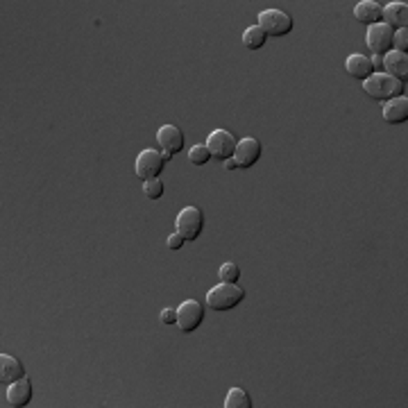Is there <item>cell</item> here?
<instances>
[{
	"label": "cell",
	"instance_id": "23",
	"mask_svg": "<svg viewBox=\"0 0 408 408\" xmlns=\"http://www.w3.org/2000/svg\"><path fill=\"white\" fill-rule=\"evenodd\" d=\"M392 51L406 55V51H408V28L394 30V34H392Z\"/></svg>",
	"mask_w": 408,
	"mask_h": 408
},
{
	"label": "cell",
	"instance_id": "19",
	"mask_svg": "<svg viewBox=\"0 0 408 408\" xmlns=\"http://www.w3.org/2000/svg\"><path fill=\"white\" fill-rule=\"evenodd\" d=\"M225 408H252V399L243 388H231L225 397Z\"/></svg>",
	"mask_w": 408,
	"mask_h": 408
},
{
	"label": "cell",
	"instance_id": "21",
	"mask_svg": "<svg viewBox=\"0 0 408 408\" xmlns=\"http://www.w3.org/2000/svg\"><path fill=\"white\" fill-rule=\"evenodd\" d=\"M209 159H211V155H209V150H206V145H202V143H197V145H193L191 150H189V162L193 164V166H206L209 164Z\"/></svg>",
	"mask_w": 408,
	"mask_h": 408
},
{
	"label": "cell",
	"instance_id": "3",
	"mask_svg": "<svg viewBox=\"0 0 408 408\" xmlns=\"http://www.w3.org/2000/svg\"><path fill=\"white\" fill-rule=\"evenodd\" d=\"M256 26L266 32V36H286L293 32V19L283 9H266L258 14Z\"/></svg>",
	"mask_w": 408,
	"mask_h": 408
},
{
	"label": "cell",
	"instance_id": "15",
	"mask_svg": "<svg viewBox=\"0 0 408 408\" xmlns=\"http://www.w3.org/2000/svg\"><path fill=\"white\" fill-rule=\"evenodd\" d=\"M23 377H26V367H23L19 358L9 354H0V383L9 386V383H14Z\"/></svg>",
	"mask_w": 408,
	"mask_h": 408
},
{
	"label": "cell",
	"instance_id": "18",
	"mask_svg": "<svg viewBox=\"0 0 408 408\" xmlns=\"http://www.w3.org/2000/svg\"><path fill=\"white\" fill-rule=\"evenodd\" d=\"M243 43H245L247 51H261V48L268 43V36L258 26H252L243 32Z\"/></svg>",
	"mask_w": 408,
	"mask_h": 408
},
{
	"label": "cell",
	"instance_id": "26",
	"mask_svg": "<svg viewBox=\"0 0 408 408\" xmlns=\"http://www.w3.org/2000/svg\"><path fill=\"white\" fill-rule=\"evenodd\" d=\"M225 166H227V170H236V162H234V159H229V162H225Z\"/></svg>",
	"mask_w": 408,
	"mask_h": 408
},
{
	"label": "cell",
	"instance_id": "16",
	"mask_svg": "<svg viewBox=\"0 0 408 408\" xmlns=\"http://www.w3.org/2000/svg\"><path fill=\"white\" fill-rule=\"evenodd\" d=\"M354 16L358 23H365V26H377V23L383 21V7L377 0H361L354 7Z\"/></svg>",
	"mask_w": 408,
	"mask_h": 408
},
{
	"label": "cell",
	"instance_id": "25",
	"mask_svg": "<svg viewBox=\"0 0 408 408\" xmlns=\"http://www.w3.org/2000/svg\"><path fill=\"white\" fill-rule=\"evenodd\" d=\"M162 323L166 327L177 325V308H164V311H162Z\"/></svg>",
	"mask_w": 408,
	"mask_h": 408
},
{
	"label": "cell",
	"instance_id": "13",
	"mask_svg": "<svg viewBox=\"0 0 408 408\" xmlns=\"http://www.w3.org/2000/svg\"><path fill=\"white\" fill-rule=\"evenodd\" d=\"M381 66L386 68L383 70L386 75L399 80V82H406V78H408V55L390 51L388 55L381 57Z\"/></svg>",
	"mask_w": 408,
	"mask_h": 408
},
{
	"label": "cell",
	"instance_id": "9",
	"mask_svg": "<svg viewBox=\"0 0 408 408\" xmlns=\"http://www.w3.org/2000/svg\"><path fill=\"white\" fill-rule=\"evenodd\" d=\"M261 152H263L261 143H258L256 139H252V136L241 139L239 145H236V152H234V162H236V168H241V170L252 168L258 162V159H261Z\"/></svg>",
	"mask_w": 408,
	"mask_h": 408
},
{
	"label": "cell",
	"instance_id": "5",
	"mask_svg": "<svg viewBox=\"0 0 408 408\" xmlns=\"http://www.w3.org/2000/svg\"><path fill=\"white\" fill-rule=\"evenodd\" d=\"M204 145H206L209 155H211V159H216V162H229V159H234L239 141L234 139V134L227 130H214L206 136Z\"/></svg>",
	"mask_w": 408,
	"mask_h": 408
},
{
	"label": "cell",
	"instance_id": "17",
	"mask_svg": "<svg viewBox=\"0 0 408 408\" xmlns=\"http://www.w3.org/2000/svg\"><path fill=\"white\" fill-rule=\"evenodd\" d=\"M383 21H386V26L392 30L408 28V5L402 3V0L388 3L386 7H383Z\"/></svg>",
	"mask_w": 408,
	"mask_h": 408
},
{
	"label": "cell",
	"instance_id": "7",
	"mask_svg": "<svg viewBox=\"0 0 408 408\" xmlns=\"http://www.w3.org/2000/svg\"><path fill=\"white\" fill-rule=\"evenodd\" d=\"M204 323V304H200L197 300H187L182 302L177 308V327L184 333H193L200 329V325Z\"/></svg>",
	"mask_w": 408,
	"mask_h": 408
},
{
	"label": "cell",
	"instance_id": "6",
	"mask_svg": "<svg viewBox=\"0 0 408 408\" xmlns=\"http://www.w3.org/2000/svg\"><path fill=\"white\" fill-rule=\"evenodd\" d=\"M134 166H136V175H139L143 182L159 179V175H162L166 168V159H164V152L147 147V150H143L139 157H136Z\"/></svg>",
	"mask_w": 408,
	"mask_h": 408
},
{
	"label": "cell",
	"instance_id": "4",
	"mask_svg": "<svg viewBox=\"0 0 408 408\" xmlns=\"http://www.w3.org/2000/svg\"><path fill=\"white\" fill-rule=\"evenodd\" d=\"M175 225H177V231L184 236V241L193 243L200 239L204 231V214L197 206H184L177 214Z\"/></svg>",
	"mask_w": 408,
	"mask_h": 408
},
{
	"label": "cell",
	"instance_id": "24",
	"mask_svg": "<svg viewBox=\"0 0 408 408\" xmlns=\"http://www.w3.org/2000/svg\"><path fill=\"white\" fill-rule=\"evenodd\" d=\"M184 243H187V241H184V236H182V234L179 231H175V234H170V236H168V241H166V245H168V250H182V247H184Z\"/></svg>",
	"mask_w": 408,
	"mask_h": 408
},
{
	"label": "cell",
	"instance_id": "12",
	"mask_svg": "<svg viewBox=\"0 0 408 408\" xmlns=\"http://www.w3.org/2000/svg\"><path fill=\"white\" fill-rule=\"evenodd\" d=\"M345 70L350 73V78L358 80V82H365L370 75H375V64H372V57L361 55V53H354L347 57L345 61Z\"/></svg>",
	"mask_w": 408,
	"mask_h": 408
},
{
	"label": "cell",
	"instance_id": "14",
	"mask_svg": "<svg viewBox=\"0 0 408 408\" xmlns=\"http://www.w3.org/2000/svg\"><path fill=\"white\" fill-rule=\"evenodd\" d=\"M383 120L388 125H402V122L408 120V98L399 95L392 98V100L383 103Z\"/></svg>",
	"mask_w": 408,
	"mask_h": 408
},
{
	"label": "cell",
	"instance_id": "8",
	"mask_svg": "<svg viewBox=\"0 0 408 408\" xmlns=\"http://www.w3.org/2000/svg\"><path fill=\"white\" fill-rule=\"evenodd\" d=\"M392 34H394V30L388 28L386 23H377V26L367 28L365 43L370 51L375 53V57H383L392 51Z\"/></svg>",
	"mask_w": 408,
	"mask_h": 408
},
{
	"label": "cell",
	"instance_id": "10",
	"mask_svg": "<svg viewBox=\"0 0 408 408\" xmlns=\"http://www.w3.org/2000/svg\"><path fill=\"white\" fill-rule=\"evenodd\" d=\"M157 143L164 152L175 157L177 152L184 150V132L177 125H164L157 132Z\"/></svg>",
	"mask_w": 408,
	"mask_h": 408
},
{
	"label": "cell",
	"instance_id": "11",
	"mask_svg": "<svg viewBox=\"0 0 408 408\" xmlns=\"http://www.w3.org/2000/svg\"><path fill=\"white\" fill-rule=\"evenodd\" d=\"M5 399L9 408H23V406H28L32 402V383L30 379H19L14 383H9L7 386V392H5Z\"/></svg>",
	"mask_w": 408,
	"mask_h": 408
},
{
	"label": "cell",
	"instance_id": "22",
	"mask_svg": "<svg viewBox=\"0 0 408 408\" xmlns=\"http://www.w3.org/2000/svg\"><path fill=\"white\" fill-rule=\"evenodd\" d=\"M143 193H145V197H150V200H159V197L164 195V182L162 179L143 182Z\"/></svg>",
	"mask_w": 408,
	"mask_h": 408
},
{
	"label": "cell",
	"instance_id": "1",
	"mask_svg": "<svg viewBox=\"0 0 408 408\" xmlns=\"http://www.w3.org/2000/svg\"><path fill=\"white\" fill-rule=\"evenodd\" d=\"M243 300H245V291L239 286V283L220 281L218 286H214L206 293V306L216 313L231 311V308H236Z\"/></svg>",
	"mask_w": 408,
	"mask_h": 408
},
{
	"label": "cell",
	"instance_id": "20",
	"mask_svg": "<svg viewBox=\"0 0 408 408\" xmlns=\"http://www.w3.org/2000/svg\"><path fill=\"white\" fill-rule=\"evenodd\" d=\"M218 277H220V281H225V283H239L241 281V268L234 261H227V263L220 266Z\"/></svg>",
	"mask_w": 408,
	"mask_h": 408
},
{
	"label": "cell",
	"instance_id": "2",
	"mask_svg": "<svg viewBox=\"0 0 408 408\" xmlns=\"http://www.w3.org/2000/svg\"><path fill=\"white\" fill-rule=\"evenodd\" d=\"M363 91L367 98H372V100L388 103L392 98L404 95V82L386 75V73H375V75H370L363 82Z\"/></svg>",
	"mask_w": 408,
	"mask_h": 408
}]
</instances>
